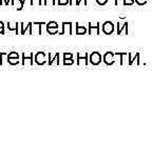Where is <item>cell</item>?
I'll use <instances>...</instances> for the list:
<instances>
[{
	"instance_id": "6",
	"label": "cell",
	"mask_w": 152,
	"mask_h": 142,
	"mask_svg": "<svg viewBox=\"0 0 152 142\" xmlns=\"http://www.w3.org/2000/svg\"><path fill=\"white\" fill-rule=\"evenodd\" d=\"M76 33L78 34V35H83V34L87 33V30H86V28H83V26H79L78 24H77V28H76Z\"/></svg>"
},
{
	"instance_id": "9",
	"label": "cell",
	"mask_w": 152,
	"mask_h": 142,
	"mask_svg": "<svg viewBox=\"0 0 152 142\" xmlns=\"http://www.w3.org/2000/svg\"><path fill=\"white\" fill-rule=\"evenodd\" d=\"M134 3V0H124V4L125 5H132Z\"/></svg>"
},
{
	"instance_id": "10",
	"label": "cell",
	"mask_w": 152,
	"mask_h": 142,
	"mask_svg": "<svg viewBox=\"0 0 152 142\" xmlns=\"http://www.w3.org/2000/svg\"><path fill=\"white\" fill-rule=\"evenodd\" d=\"M96 1H97V3L99 5H104L108 2V0H96Z\"/></svg>"
},
{
	"instance_id": "12",
	"label": "cell",
	"mask_w": 152,
	"mask_h": 142,
	"mask_svg": "<svg viewBox=\"0 0 152 142\" xmlns=\"http://www.w3.org/2000/svg\"><path fill=\"white\" fill-rule=\"evenodd\" d=\"M66 58H72V54H64V59Z\"/></svg>"
},
{
	"instance_id": "4",
	"label": "cell",
	"mask_w": 152,
	"mask_h": 142,
	"mask_svg": "<svg viewBox=\"0 0 152 142\" xmlns=\"http://www.w3.org/2000/svg\"><path fill=\"white\" fill-rule=\"evenodd\" d=\"M128 57H129V65H133L134 62H136V65H140V53H136L134 58H132V54L131 53H128Z\"/></svg>"
},
{
	"instance_id": "1",
	"label": "cell",
	"mask_w": 152,
	"mask_h": 142,
	"mask_svg": "<svg viewBox=\"0 0 152 142\" xmlns=\"http://www.w3.org/2000/svg\"><path fill=\"white\" fill-rule=\"evenodd\" d=\"M90 62L93 65H98L102 62V56L98 52H93L90 55Z\"/></svg>"
},
{
	"instance_id": "3",
	"label": "cell",
	"mask_w": 152,
	"mask_h": 142,
	"mask_svg": "<svg viewBox=\"0 0 152 142\" xmlns=\"http://www.w3.org/2000/svg\"><path fill=\"white\" fill-rule=\"evenodd\" d=\"M115 56V54H113L112 52H107L106 54H104V61L106 64H108V65H111V64L114 63V59L113 57Z\"/></svg>"
},
{
	"instance_id": "7",
	"label": "cell",
	"mask_w": 152,
	"mask_h": 142,
	"mask_svg": "<svg viewBox=\"0 0 152 142\" xmlns=\"http://www.w3.org/2000/svg\"><path fill=\"white\" fill-rule=\"evenodd\" d=\"M135 2L137 3L138 5H144V4H147L148 0H135Z\"/></svg>"
},
{
	"instance_id": "8",
	"label": "cell",
	"mask_w": 152,
	"mask_h": 142,
	"mask_svg": "<svg viewBox=\"0 0 152 142\" xmlns=\"http://www.w3.org/2000/svg\"><path fill=\"white\" fill-rule=\"evenodd\" d=\"M64 64H73V59L72 58H66V59H64Z\"/></svg>"
},
{
	"instance_id": "2",
	"label": "cell",
	"mask_w": 152,
	"mask_h": 142,
	"mask_svg": "<svg viewBox=\"0 0 152 142\" xmlns=\"http://www.w3.org/2000/svg\"><path fill=\"white\" fill-rule=\"evenodd\" d=\"M102 32H104V34H107V35L112 34L114 32V24L110 21L104 22V23L102 24Z\"/></svg>"
},
{
	"instance_id": "11",
	"label": "cell",
	"mask_w": 152,
	"mask_h": 142,
	"mask_svg": "<svg viewBox=\"0 0 152 142\" xmlns=\"http://www.w3.org/2000/svg\"><path fill=\"white\" fill-rule=\"evenodd\" d=\"M69 0H59V4H68Z\"/></svg>"
},
{
	"instance_id": "5",
	"label": "cell",
	"mask_w": 152,
	"mask_h": 142,
	"mask_svg": "<svg viewBox=\"0 0 152 142\" xmlns=\"http://www.w3.org/2000/svg\"><path fill=\"white\" fill-rule=\"evenodd\" d=\"M99 25L100 24L98 23H96V25H92V23H89V28H90V30H89V34H90V35H99Z\"/></svg>"
}]
</instances>
